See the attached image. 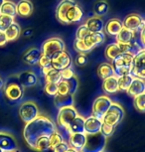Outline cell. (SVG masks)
<instances>
[{
    "instance_id": "1",
    "label": "cell",
    "mask_w": 145,
    "mask_h": 152,
    "mask_svg": "<svg viewBox=\"0 0 145 152\" xmlns=\"http://www.w3.org/2000/svg\"><path fill=\"white\" fill-rule=\"evenodd\" d=\"M57 126L53 120L46 115H40L29 123H26L23 129V137L30 148H35L36 141L40 137L50 136L55 132Z\"/></svg>"
},
{
    "instance_id": "2",
    "label": "cell",
    "mask_w": 145,
    "mask_h": 152,
    "mask_svg": "<svg viewBox=\"0 0 145 152\" xmlns=\"http://www.w3.org/2000/svg\"><path fill=\"white\" fill-rule=\"evenodd\" d=\"M84 12L77 0H61L56 8V18L64 24L79 22Z\"/></svg>"
},
{
    "instance_id": "3",
    "label": "cell",
    "mask_w": 145,
    "mask_h": 152,
    "mask_svg": "<svg viewBox=\"0 0 145 152\" xmlns=\"http://www.w3.org/2000/svg\"><path fill=\"white\" fill-rule=\"evenodd\" d=\"M134 56L130 53H121L112 61V66L114 69V73L116 77L131 75L132 65Z\"/></svg>"
},
{
    "instance_id": "4",
    "label": "cell",
    "mask_w": 145,
    "mask_h": 152,
    "mask_svg": "<svg viewBox=\"0 0 145 152\" xmlns=\"http://www.w3.org/2000/svg\"><path fill=\"white\" fill-rule=\"evenodd\" d=\"M5 96L11 102H17L23 97L24 87L19 82L17 76H11L4 83Z\"/></svg>"
},
{
    "instance_id": "5",
    "label": "cell",
    "mask_w": 145,
    "mask_h": 152,
    "mask_svg": "<svg viewBox=\"0 0 145 152\" xmlns=\"http://www.w3.org/2000/svg\"><path fill=\"white\" fill-rule=\"evenodd\" d=\"M107 138L101 132L87 134V141L81 152H103L106 146Z\"/></svg>"
},
{
    "instance_id": "6",
    "label": "cell",
    "mask_w": 145,
    "mask_h": 152,
    "mask_svg": "<svg viewBox=\"0 0 145 152\" xmlns=\"http://www.w3.org/2000/svg\"><path fill=\"white\" fill-rule=\"evenodd\" d=\"M124 114L125 113H124L123 107L117 102H112L109 110L106 111V113L102 117V123H106V124L115 127L116 125H118L120 123L122 118L124 117Z\"/></svg>"
},
{
    "instance_id": "7",
    "label": "cell",
    "mask_w": 145,
    "mask_h": 152,
    "mask_svg": "<svg viewBox=\"0 0 145 152\" xmlns=\"http://www.w3.org/2000/svg\"><path fill=\"white\" fill-rule=\"evenodd\" d=\"M64 50H66V45L60 37H52V38L47 39L42 44L41 47L42 54L50 57V58H52L56 53Z\"/></svg>"
},
{
    "instance_id": "8",
    "label": "cell",
    "mask_w": 145,
    "mask_h": 152,
    "mask_svg": "<svg viewBox=\"0 0 145 152\" xmlns=\"http://www.w3.org/2000/svg\"><path fill=\"white\" fill-rule=\"evenodd\" d=\"M40 115L39 107L32 100L23 102L19 107V116L22 121L29 123Z\"/></svg>"
},
{
    "instance_id": "9",
    "label": "cell",
    "mask_w": 145,
    "mask_h": 152,
    "mask_svg": "<svg viewBox=\"0 0 145 152\" xmlns=\"http://www.w3.org/2000/svg\"><path fill=\"white\" fill-rule=\"evenodd\" d=\"M112 102H113L111 99H109L106 94L96 97L92 107V115L96 117V118L102 119V117L106 113V111L109 110Z\"/></svg>"
},
{
    "instance_id": "10",
    "label": "cell",
    "mask_w": 145,
    "mask_h": 152,
    "mask_svg": "<svg viewBox=\"0 0 145 152\" xmlns=\"http://www.w3.org/2000/svg\"><path fill=\"white\" fill-rule=\"evenodd\" d=\"M79 115L78 111L74 107H64L59 110L58 116H57V123L60 127H63L67 129L71 124V122Z\"/></svg>"
},
{
    "instance_id": "11",
    "label": "cell",
    "mask_w": 145,
    "mask_h": 152,
    "mask_svg": "<svg viewBox=\"0 0 145 152\" xmlns=\"http://www.w3.org/2000/svg\"><path fill=\"white\" fill-rule=\"evenodd\" d=\"M52 67L55 70L58 71H63L65 69L71 68L73 64V59L71 57L70 53L67 52L66 50L61 51V52H58L54 55L52 58Z\"/></svg>"
},
{
    "instance_id": "12",
    "label": "cell",
    "mask_w": 145,
    "mask_h": 152,
    "mask_svg": "<svg viewBox=\"0 0 145 152\" xmlns=\"http://www.w3.org/2000/svg\"><path fill=\"white\" fill-rule=\"evenodd\" d=\"M145 22V19L141 15L137 13H130L122 21V26L127 30H130L132 32H137L141 30Z\"/></svg>"
},
{
    "instance_id": "13",
    "label": "cell",
    "mask_w": 145,
    "mask_h": 152,
    "mask_svg": "<svg viewBox=\"0 0 145 152\" xmlns=\"http://www.w3.org/2000/svg\"><path fill=\"white\" fill-rule=\"evenodd\" d=\"M131 75L134 78L145 81V48L134 57Z\"/></svg>"
},
{
    "instance_id": "14",
    "label": "cell",
    "mask_w": 145,
    "mask_h": 152,
    "mask_svg": "<svg viewBox=\"0 0 145 152\" xmlns=\"http://www.w3.org/2000/svg\"><path fill=\"white\" fill-rule=\"evenodd\" d=\"M0 148L4 152H13L18 148L17 141L12 134L0 131Z\"/></svg>"
},
{
    "instance_id": "15",
    "label": "cell",
    "mask_w": 145,
    "mask_h": 152,
    "mask_svg": "<svg viewBox=\"0 0 145 152\" xmlns=\"http://www.w3.org/2000/svg\"><path fill=\"white\" fill-rule=\"evenodd\" d=\"M85 24L87 25V27L89 28L90 33H101L104 32V23L103 19L101 16H93L87 19V21L85 22Z\"/></svg>"
},
{
    "instance_id": "16",
    "label": "cell",
    "mask_w": 145,
    "mask_h": 152,
    "mask_svg": "<svg viewBox=\"0 0 145 152\" xmlns=\"http://www.w3.org/2000/svg\"><path fill=\"white\" fill-rule=\"evenodd\" d=\"M102 125V120L90 115L86 117L85 121V133L86 134H95L101 132Z\"/></svg>"
},
{
    "instance_id": "17",
    "label": "cell",
    "mask_w": 145,
    "mask_h": 152,
    "mask_svg": "<svg viewBox=\"0 0 145 152\" xmlns=\"http://www.w3.org/2000/svg\"><path fill=\"white\" fill-rule=\"evenodd\" d=\"M86 141H87L86 133H76V134H70L68 143H69L70 148L75 149L78 152H81L82 150V148L85 147Z\"/></svg>"
},
{
    "instance_id": "18",
    "label": "cell",
    "mask_w": 145,
    "mask_h": 152,
    "mask_svg": "<svg viewBox=\"0 0 145 152\" xmlns=\"http://www.w3.org/2000/svg\"><path fill=\"white\" fill-rule=\"evenodd\" d=\"M19 82L24 88H31L37 85L38 83V77L32 71H25L20 73L18 76Z\"/></svg>"
},
{
    "instance_id": "19",
    "label": "cell",
    "mask_w": 145,
    "mask_h": 152,
    "mask_svg": "<svg viewBox=\"0 0 145 152\" xmlns=\"http://www.w3.org/2000/svg\"><path fill=\"white\" fill-rule=\"evenodd\" d=\"M54 104H55V107L58 110H61V108L64 107H74V104H75V97L71 94H58L54 97Z\"/></svg>"
},
{
    "instance_id": "20",
    "label": "cell",
    "mask_w": 145,
    "mask_h": 152,
    "mask_svg": "<svg viewBox=\"0 0 145 152\" xmlns=\"http://www.w3.org/2000/svg\"><path fill=\"white\" fill-rule=\"evenodd\" d=\"M41 56H42L41 49L33 47L25 52V54L23 55V61L27 65L35 66L39 63V60L41 58Z\"/></svg>"
},
{
    "instance_id": "21",
    "label": "cell",
    "mask_w": 145,
    "mask_h": 152,
    "mask_svg": "<svg viewBox=\"0 0 145 152\" xmlns=\"http://www.w3.org/2000/svg\"><path fill=\"white\" fill-rule=\"evenodd\" d=\"M122 28L123 26H122L121 20L117 18H111L106 22V26H104V32L109 36L116 37Z\"/></svg>"
},
{
    "instance_id": "22",
    "label": "cell",
    "mask_w": 145,
    "mask_h": 152,
    "mask_svg": "<svg viewBox=\"0 0 145 152\" xmlns=\"http://www.w3.org/2000/svg\"><path fill=\"white\" fill-rule=\"evenodd\" d=\"M106 40V33L101 32V33H90L89 36H87L84 39V42L86 43V45L89 48L95 49L98 46L101 45L102 43Z\"/></svg>"
},
{
    "instance_id": "23",
    "label": "cell",
    "mask_w": 145,
    "mask_h": 152,
    "mask_svg": "<svg viewBox=\"0 0 145 152\" xmlns=\"http://www.w3.org/2000/svg\"><path fill=\"white\" fill-rule=\"evenodd\" d=\"M126 93L128 96L132 97H135L139 94L145 93V81L138 78H134Z\"/></svg>"
},
{
    "instance_id": "24",
    "label": "cell",
    "mask_w": 145,
    "mask_h": 152,
    "mask_svg": "<svg viewBox=\"0 0 145 152\" xmlns=\"http://www.w3.org/2000/svg\"><path fill=\"white\" fill-rule=\"evenodd\" d=\"M85 121L86 117L79 115L71 122L69 127L67 128V131L69 134H76V133H85Z\"/></svg>"
},
{
    "instance_id": "25",
    "label": "cell",
    "mask_w": 145,
    "mask_h": 152,
    "mask_svg": "<svg viewBox=\"0 0 145 152\" xmlns=\"http://www.w3.org/2000/svg\"><path fill=\"white\" fill-rule=\"evenodd\" d=\"M96 73H98V78H101L102 80H106L107 78H111V77L115 76L113 66L109 62H103L101 64H99Z\"/></svg>"
},
{
    "instance_id": "26",
    "label": "cell",
    "mask_w": 145,
    "mask_h": 152,
    "mask_svg": "<svg viewBox=\"0 0 145 152\" xmlns=\"http://www.w3.org/2000/svg\"><path fill=\"white\" fill-rule=\"evenodd\" d=\"M33 3L30 0H20L18 3L16 4L17 14L22 17L30 16L33 12Z\"/></svg>"
},
{
    "instance_id": "27",
    "label": "cell",
    "mask_w": 145,
    "mask_h": 152,
    "mask_svg": "<svg viewBox=\"0 0 145 152\" xmlns=\"http://www.w3.org/2000/svg\"><path fill=\"white\" fill-rule=\"evenodd\" d=\"M102 91L106 94H115L118 91V81H117V77H111V78H107L106 80H103L102 82Z\"/></svg>"
},
{
    "instance_id": "28",
    "label": "cell",
    "mask_w": 145,
    "mask_h": 152,
    "mask_svg": "<svg viewBox=\"0 0 145 152\" xmlns=\"http://www.w3.org/2000/svg\"><path fill=\"white\" fill-rule=\"evenodd\" d=\"M121 53H123L121 44H119V43H117V42L109 44L106 47V51H104V55H106V59L110 62H112L113 60H114L116 57Z\"/></svg>"
},
{
    "instance_id": "29",
    "label": "cell",
    "mask_w": 145,
    "mask_h": 152,
    "mask_svg": "<svg viewBox=\"0 0 145 152\" xmlns=\"http://www.w3.org/2000/svg\"><path fill=\"white\" fill-rule=\"evenodd\" d=\"M135 38V32H132L130 30H127L125 28H122L118 35L116 36V42L120 44H128L132 42Z\"/></svg>"
},
{
    "instance_id": "30",
    "label": "cell",
    "mask_w": 145,
    "mask_h": 152,
    "mask_svg": "<svg viewBox=\"0 0 145 152\" xmlns=\"http://www.w3.org/2000/svg\"><path fill=\"white\" fill-rule=\"evenodd\" d=\"M109 11V4L106 0H98L93 4V13L95 16H103Z\"/></svg>"
},
{
    "instance_id": "31",
    "label": "cell",
    "mask_w": 145,
    "mask_h": 152,
    "mask_svg": "<svg viewBox=\"0 0 145 152\" xmlns=\"http://www.w3.org/2000/svg\"><path fill=\"white\" fill-rule=\"evenodd\" d=\"M0 14L2 15H7L10 17L15 18V16L17 15V10H16V4L13 1L10 0H6L4 2L3 5L0 8Z\"/></svg>"
},
{
    "instance_id": "32",
    "label": "cell",
    "mask_w": 145,
    "mask_h": 152,
    "mask_svg": "<svg viewBox=\"0 0 145 152\" xmlns=\"http://www.w3.org/2000/svg\"><path fill=\"white\" fill-rule=\"evenodd\" d=\"M5 35L7 37L8 41H14L17 38H19L20 34H21V28H20L19 24L16 22H14L11 24V26L5 31Z\"/></svg>"
},
{
    "instance_id": "33",
    "label": "cell",
    "mask_w": 145,
    "mask_h": 152,
    "mask_svg": "<svg viewBox=\"0 0 145 152\" xmlns=\"http://www.w3.org/2000/svg\"><path fill=\"white\" fill-rule=\"evenodd\" d=\"M133 79H134V77H133L132 75H125V76L117 77L118 91H127V90H128L130 87V85H131Z\"/></svg>"
},
{
    "instance_id": "34",
    "label": "cell",
    "mask_w": 145,
    "mask_h": 152,
    "mask_svg": "<svg viewBox=\"0 0 145 152\" xmlns=\"http://www.w3.org/2000/svg\"><path fill=\"white\" fill-rule=\"evenodd\" d=\"M38 64L40 66V68H41V72H42V74H43V76H46V75L53 69L52 60H51L50 57L43 55V54H42Z\"/></svg>"
},
{
    "instance_id": "35",
    "label": "cell",
    "mask_w": 145,
    "mask_h": 152,
    "mask_svg": "<svg viewBox=\"0 0 145 152\" xmlns=\"http://www.w3.org/2000/svg\"><path fill=\"white\" fill-rule=\"evenodd\" d=\"M44 77H45L46 83H52V84H57V85L63 80L62 79L61 72L58 70H55V69H52V70Z\"/></svg>"
},
{
    "instance_id": "36",
    "label": "cell",
    "mask_w": 145,
    "mask_h": 152,
    "mask_svg": "<svg viewBox=\"0 0 145 152\" xmlns=\"http://www.w3.org/2000/svg\"><path fill=\"white\" fill-rule=\"evenodd\" d=\"M50 149V141H49V136H43L36 141L35 148L34 150L40 151V152H45L48 151Z\"/></svg>"
},
{
    "instance_id": "37",
    "label": "cell",
    "mask_w": 145,
    "mask_h": 152,
    "mask_svg": "<svg viewBox=\"0 0 145 152\" xmlns=\"http://www.w3.org/2000/svg\"><path fill=\"white\" fill-rule=\"evenodd\" d=\"M133 105L137 111L145 113V93L133 97Z\"/></svg>"
},
{
    "instance_id": "38",
    "label": "cell",
    "mask_w": 145,
    "mask_h": 152,
    "mask_svg": "<svg viewBox=\"0 0 145 152\" xmlns=\"http://www.w3.org/2000/svg\"><path fill=\"white\" fill-rule=\"evenodd\" d=\"M49 141H50V149H54L57 145H59L60 143L64 141V137L58 130H56L55 132H53L49 136Z\"/></svg>"
},
{
    "instance_id": "39",
    "label": "cell",
    "mask_w": 145,
    "mask_h": 152,
    "mask_svg": "<svg viewBox=\"0 0 145 152\" xmlns=\"http://www.w3.org/2000/svg\"><path fill=\"white\" fill-rule=\"evenodd\" d=\"M14 23L13 17L7 16V15H0V31L5 32L8 28L11 26V24Z\"/></svg>"
},
{
    "instance_id": "40",
    "label": "cell",
    "mask_w": 145,
    "mask_h": 152,
    "mask_svg": "<svg viewBox=\"0 0 145 152\" xmlns=\"http://www.w3.org/2000/svg\"><path fill=\"white\" fill-rule=\"evenodd\" d=\"M74 48H75V50L78 53H82V54H87L92 51V49L89 48L86 45L84 40H79V39H76L75 42H74Z\"/></svg>"
},
{
    "instance_id": "41",
    "label": "cell",
    "mask_w": 145,
    "mask_h": 152,
    "mask_svg": "<svg viewBox=\"0 0 145 152\" xmlns=\"http://www.w3.org/2000/svg\"><path fill=\"white\" fill-rule=\"evenodd\" d=\"M90 34L89 28L87 27V25L85 24H82L79 25V28L77 29V32H76V39H79V40H84L86 38L87 36H89Z\"/></svg>"
},
{
    "instance_id": "42",
    "label": "cell",
    "mask_w": 145,
    "mask_h": 152,
    "mask_svg": "<svg viewBox=\"0 0 145 152\" xmlns=\"http://www.w3.org/2000/svg\"><path fill=\"white\" fill-rule=\"evenodd\" d=\"M44 91L49 96L55 97L57 94H58V85L52 84V83H46L44 87Z\"/></svg>"
},
{
    "instance_id": "43",
    "label": "cell",
    "mask_w": 145,
    "mask_h": 152,
    "mask_svg": "<svg viewBox=\"0 0 145 152\" xmlns=\"http://www.w3.org/2000/svg\"><path fill=\"white\" fill-rule=\"evenodd\" d=\"M67 83H68V86H69V94L75 96V94L78 91V88H79V80L77 78L76 75L72 79L68 80Z\"/></svg>"
},
{
    "instance_id": "44",
    "label": "cell",
    "mask_w": 145,
    "mask_h": 152,
    "mask_svg": "<svg viewBox=\"0 0 145 152\" xmlns=\"http://www.w3.org/2000/svg\"><path fill=\"white\" fill-rule=\"evenodd\" d=\"M89 62V59L86 54H82V53H79L78 55L76 56V59H75V63L77 66L79 67H82V66H86Z\"/></svg>"
},
{
    "instance_id": "45",
    "label": "cell",
    "mask_w": 145,
    "mask_h": 152,
    "mask_svg": "<svg viewBox=\"0 0 145 152\" xmlns=\"http://www.w3.org/2000/svg\"><path fill=\"white\" fill-rule=\"evenodd\" d=\"M114 128L115 127H113V126H111V125L106 124V123H102L101 132L107 138V137H109L113 133V131H114Z\"/></svg>"
},
{
    "instance_id": "46",
    "label": "cell",
    "mask_w": 145,
    "mask_h": 152,
    "mask_svg": "<svg viewBox=\"0 0 145 152\" xmlns=\"http://www.w3.org/2000/svg\"><path fill=\"white\" fill-rule=\"evenodd\" d=\"M58 94H69V86L67 81L62 80L58 84Z\"/></svg>"
},
{
    "instance_id": "47",
    "label": "cell",
    "mask_w": 145,
    "mask_h": 152,
    "mask_svg": "<svg viewBox=\"0 0 145 152\" xmlns=\"http://www.w3.org/2000/svg\"><path fill=\"white\" fill-rule=\"evenodd\" d=\"M70 149V146H69V143L67 141H64L61 142L59 145H57L55 148L52 149L54 152H67L68 150Z\"/></svg>"
},
{
    "instance_id": "48",
    "label": "cell",
    "mask_w": 145,
    "mask_h": 152,
    "mask_svg": "<svg viewBox=\"0 0 145 152\" xmlns=\"http://www.w3.org/2000/svg\"><path fill=\"white\" fill-rule=\"evenodd\" d=\"M61 75H62V79L65 80V81H68V80L72 79L74 76H75V73L72 70V68H68L65 69V70L61 71Z\"/></svg>"
},
{
    "instance_id": "49",
    "label": "cell",
    "mask_w": 145,
    "mask_h": 152,
    "mask_svg": "<svg viewBox=\"0 0 145 152\" xmlns=\"http://www.w3.org/2000/svg\"><path fill=\"white\" fill-rule=\"evenodd\" d=\"M7 43H8V40H7L6 35H5V33L0 31V47H3Z\"/></svg>"
},
{
    "instance_id": "50",
    "label": "cell",
    "mask_w": 145,
    "mask_h": 152,
    "mask_svg": "<svg viewBox=\"0 0 145 152\" xmlns=\"http://www.w3.org/2000/svg\"><path fill=\"white\" fill-rule=\"evenodd\" d=\"M139 40H140L141 44L143 45V47L145 48V22H144L143 27H142L140 30V38H139Z\"/></svg>"
},
{
    "instance_id": "51",
    "label": "cell",
    "mask_w": 145,
    "mask_h": 152,
    "mask_svg": "<svg viewBox=\"0 0 145 152\" xmlns=\"http://www.w3.org/2000/svg\"><path fill=\"white\" fill-rule=\"evenodd\" d=\"M32 33H33L32 29H26L23 32V35L24 36H30V35H32Z\"/></svg>"
},
{
    "instance_id": "52",
    "label": "cell",
    "mask_w": 145,
    "mask_h": 152,
    "mask_svg": "<svg viewBox=\"0 0 145 152\" xmlns=\"http://www.w3.org/2000/svg\"><path fill=\"white\" fill-rule=\"evenodd\" d=\"M3 88H4V81L2 80L1 77H0V90H2Z\"/></svg>"
},
{
    "instance_id": "53",
    "label": "cell",
    "mask_w": 145,
    "mask_h": 152,
    "mask_svg": "<svg viewBox=\"0 0 145 152\" xmlns=\"http://www.w3.org/2000/svg\"><path fill=\"white\" fill-rule=\"evenodd\" d=\"M5 1H6V0H0V8H1V6L3 5V3ZM0 15H1V14H0Z\"/></svg>"
},
{
    "instance_id": "54",
    "label": "cell",
    "mask_w": 145,
    "mask_h": 152,
    "mask_svg": "<svg viewBox=\"0 0 145 152\" xmlns=\"http://www.w3.org/2000/svg\"><path fill=\"white\" fill-rule=\"evenodd\" d=\"M67 152H78V151H76L75 149H72V148H70L69 150H68Z\"/></svg>"
},
{
    "instance_id": "55",
    "label": "cell",
    "mask_w": 145,
    "mask_h": 152,
    "mask_svg": "<svg viewBox=\"0 0 145 152\" xmlns=\"http://www.w3.org/2000/svg\"><path fill=\"white\" fill-rule=\"evenodd\" d=\"M0 152H4V151H3V150H2V149H1V148H0Z\"/></svg>"
},
{
    "instance_id": "56",
    "label": "cell",
    "mask_w": 145,
    "mask_h": 152,
    "mask_svg": "<svg viewBox=\"0 0 145 152\" xmlns=\"http://www.w3.org/2000/svg\"><path fill=\"white\" fill-rule=\"evenodd\" d=\"M13 152H17V151H13Z\"/></svg>"
}]
</instances>
